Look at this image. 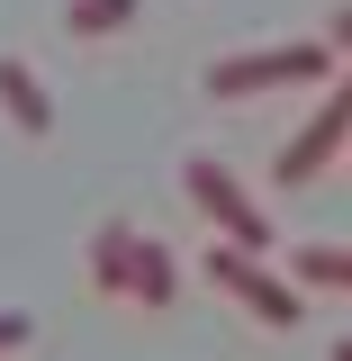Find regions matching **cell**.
<instances>
[{"label":"cell","mask_w":352,"mask_h":361,"mask_svg":"<svg viewBox=\"0 0 352 361\" xmlns=\"http://www.w3.org/2000/svg\"><path fill=\"white\" fill-rule=\"evenodd\" d=\"M298 82H334V45L298 37V45H244V54H217L199 90L208 99H262V90H298Z\"/></svg>","instance_id":"obj_1"},{"label":"cell","mask_w":352,"mask_h":361,"mask_svg":"<svg viewBox=\"0 0 352 361\" xmlns=\"http://www.w3.org/2000/svg\"><path fill=\"white\" fill-rule=\"evenodd\" d=\"M181 190H190L199 217L217 226V244H244V253H271V244H280V235H271V208L226 172L217 154H181Z\"/></svg>","instance_id":"obj_2"},{"label":"cell","mask_w":352,"mask_h":361,"mask_svg":"<svg viewBox=\"0 0 352 361\" xmlns=\"http://www.w3.org/2000/svg\"><path fill=\"white\" fill-rule=\"evenodd\" d=\"M208 280H217L226 298H235V307L244 316H262L271 334H289V325H298V316H308V289H298V280H289V271H271V253H244V244H208Z\"/></svg>","instance_id":"obj_3"},{"label":"cell","mask_w":352,"mask_h":361,"mask_svg":"<svg viewBox=\"0 0 352 361\" xmlns=\"http://www.w3.org/2000/svg\"><path fill=\"white\" fill-rule=\"evenodd\" d=\"M344 145H352V63H344V73H334L325 90H316V109L298 118V135L271 154V180H280V190H308V180L325 172Z\"/></svg>","instance_id":"obj_4"},{"label":"cell","mask_w":352,"mask_h":361,"mask_svg":"<svg viewBox=\"0 0 352 361\" xmlns=\"http://www.w3.org/2000/svg\"><path fill=\"white\" fill-rule=\"evenodd\" d=\"M135 253H145V235L127 217H99L90 226V289L99 298H135Z\"/></svg>","instance_id":"obj_5"},{"label":"cell","mask_w":352,"mask_h":361,"mask_svg":"<svg viewBox=\"0 0 352 361\" xmlns=\"http://www.w3.org/2000/svg\"><path fill=\"white\" fill-rule=\"evenodd\" d=\"M0 118L18 135H54V99H45V82L28 73V54H0Z\"/></svg>","instance_id":"obj_6"},{"label":"cell","mask_w":352,"mask_h":361,"mask_svg":"<svg viewBox=\"0 0 352 361\" xmlns=\"http://www.w3.org/2000/svg\"><path fill=\"white\" fill-rule=\"evenodd\" d=\"M181 298V253L163 235H145V253H135V307H172Z\"/></svg>","instance_id":"obj_7"},{"label":"cell","mask_w":352,"mask_h":361,"mask_svg":"<svg viewBox=\"0 0 352 361\" xmlns=\"http://www.w3.org/2000/svg\"><path fill=\"white\" fill-rule=\"evenodd\" d=\"M289 280L298 289H352V244H298L289 253Z\"/></svg>","instance_id":"obj_8"},{"label":"cell","mask_w":352,"mask_h":361,"mask_svg":"<svg viewBox=\"0 0 352 361\" xmlns=\"http://www.w3.org/2000/svg\"><path fill=\"white\" fill-rule=\"evenodd\" d=\"M135 9L145 0H63V27L82 45H99V37H118V27H135Z\"/></svg>","instance_id":"obj_9"},{"label":"cell","mask_w":352,"mask_h":361,"mask_svg":"<svg viewBox=\"0 0 352 361\" xmlns=\"http://www.w3.org/2000/svg\"><path fill=\"white\" fill-rule=\"evenodd\" d=\"M18 343H37V316H28V307H0V353H18Z\"/></svg>","instance_id":"obj_10"},{"label":"cell","mask_w":352,"mask_h":361,"mask_svg":"<svg viewBox=\"0 0 352 361\" xmlns=\"http://www.w3.org/2000/svg\"><path fill=\"white\" fill-rule=\"evenodd\" d=\"M325 45H334V54L352 63V0H334V18H325Z\"/></svg>","instance_id":"obj_11"},{"label":"cell","mask_w":352,"mask_h":361,"mask_svg":"<svg viewBox=\"0 0 352 361\" xmlns=\"http://www.w3.org/2000/svg\"><path fill=\"white\" fill-rule=\"evenodd\" d=\"M325 361H352V334H334V353H325Z\"/></svg>","instance_id":"obj_12"}]
</instances>
